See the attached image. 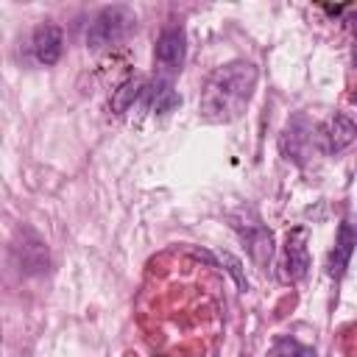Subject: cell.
I'll list each match as a JSON object with an SVG mask.
<instances>
[{
  "instance_id": "5bb4252c",
  "label": "cell",
  "mask_w": 357,
  "mask_h": 357,
  "mask_svg": "<svg viewBox=\"0 0 357 357\" xmlns=\"http://www.w3.org/2000/svg\"><path fill=\"white\" fill-rule=\"evenodd\" d=\"M220 262L226 265V271H229V276L234 279V284H237V290H248V279H245V273H243V262L231 254V251H220Z\"/></svg>"
},
{
  "instance_id": "4fadbf2b",
  "label": "cell",
  "mask_w": 357,
  "mask_h": 357,
  "mask_svg": "<svg viewBox=\"0 0 357 357\" xmlns=\"http://www.w3.org/2000/svg\"><path fill=\"white\" fill-rule=\"evenodd\" d=\"M271 357H315V351L301 346L296 337H279L273 351H271Z\"/></svg>"
},
{
  "instance_id": "30bf717a",
  "label": "cell",
  "mask_w": 357,
  "mask_h": 357,
  "mask_svg": "<svg viewBox=\"0 0 357 357\" xmlns=\"http://www.w3.org/2000/svg\"><path fill=\"white\" fill-rule=\"evenodd\" d=\"M14 251H17L20 265H22L25 273H42V271H47V245L36 234L25 231L22 234V243L14 245Z\"/></svg>"
},
{
  "instance_id": "ba28073f",
  "label": "cell",
  "mask_w": 357,
  "mask_h": 357,
  "mask_svg": "<svg viewBox=\"0 0 357 357\" xmlns=\"http://www.w3.org/2000/svg\"><path fill=\"white\" fill-rule=\"evenodd\" d=\"M61 45H64V36H61L59 25H53V22H39L36 25L31 47H33V56H36L39 64L53 67L61 59Z\"/></svg>"
},
{
  "instance_id": "7a4b0ae2",
  "label": "cell",
  "mask_w": 357,
  "mask_h": 357,
  "mask_svg": "<svg viewBox=\"0 0 357 357\" xmlns=\"http://www.w3.org/2000/svg\"><path fill=\"white\" fill-rule=\"evenodd\" d=\"M137 25V14L128 6H106L95 14V20L86 28V47L103 50L117 42H123Z\"/></svg>"
},
{
  "instance_id": "8992f818",
  "label": "cell",
  "mask_w": 357,
  "mask_h": 357,
  "mask_svg": "<svg viewBox=\"0 0 357 357\" xmlns=\"http://www.w3.org/2000/svg\"><path fill=\"white\" fill-rule=\"evenodd\" d=\"M310 268V251H307V229L287 231L284 240V262H282V279L284 282H301Z\"/></svg>"
},
{
  "instance_id": "7c38bea8",
  "label": "cell",
  "mask_w": 357,
  "mask_h": 357,
  "mask_svg": "<svg viewBox=\"0 0 357 357\" xmlns=\"http://www.w3.org/2000/svg\"><path fill=\"white\" fill-rule=\"evenodd\" d=\"M181 103V98L173 92V86H170V81H156V86H153V112L156 114H167L170 109H176Z\"/></svg>"
},
{
  "instance_id": "9a60e30c",
  "label": "cell",
  "mask_w": 357,
  "mask_h": 357,
  "mask_svg": "<svg viewBox=\"0 0 357 357\" xmlns=\"http://www.w3.org/2000/svg\"><path fill=\"white\" fill-rule=\"evenodd\" d=\"M354 100H357V98H354Z\"/></svg>"
},
{
  "instance_id": "5b68a950",
  "label": "cell",
  "mask_w": 357,
  "mask_h": 357,
  "mask_svg": "<svg viewBox=\"0 0 357 357\" xmlns=\"http://www.w3.org/2000/svg\"><path fill=\"white\" fill-rule=\"evenodd\" d=\"M357 248V218H346L340 226H337V237H335V245L326 257V273L332 279H340L351 262V254Z\"/></svg>"
},
{
  "instance_id": "8fae6325",
  "label": "cell",
  "mask_w": 357,
  "mask_h": 357,
  "mask_svg": "<svg viewBox=\"0 0 357 357\" xmlns=\"http://www.w3.org/2000/svg\"><path fill=\"white\" fill-rule=\"evenodd\" d=\"M142 89H145V81H142V78H126L117 89H112V100H109L112 112H114V114L128 112V109L134 106V100L142 95Z\"/></svg>"
},
{
  "instance_id": "277c9868",
  "label": "cell",
  "mask_w": 357,
  "mask_h": 357,
  "mask_svg": "<svg viewBox=\"0 0 357 357\" xmlns=\"http://www.w3.org/2000/svg\"><path fill=\"white\" fill-rule=\"evenodd\" d=\"M184 53H187V36L181 25H167L162 28V33L156 36V47H153V61L159 70L165 73H176L184 64Z\"/></svg>"
},
{
  "instance_id": "6da1fadb",
  "label": "cell",
  "mask_w": 357,
  "mask_h": 357,
  "mask_svg": "<svg viewBox=\"0 0 357 357\" xmlns=\"http://www.w3.org/2000/svg\"><path fill=\"white\" fill-rule=\"evenodd\" d=\"M257 78H259L257 67L245 59H234L212 70L209 78L204 81L201 100H198L201 120L220 126V123H231L243 117V112L248 109L254 98Z\"/></svg>"
},
{
  "instance_id": "9c48e42d",
  "label": "cell",
  "mask_w": 357,
  "mask_h": 357,
  "mask_svg": "<svg viewBox=\"0 0 357 357\" xmlns=\"http://www.w3.org/2000/svg\"><path fill=\"white\" fill-rule=\"evenodd\" d=\"M312 142V128L307 126L304 117H296L293 123H287V128L282 131V139H279V148L284 153V159H293V162H304V153H307V145Z\"/></svg>"
},
{
  "instance_id": "52a82bcc",
  "label": "cell",
  "mask_w": 357,
  "mask_h": 357,
  "mask_svg": "<svg viewBox=\"0 0 357 357\" xmlns=\"http://www.w3.org/2000/svg\"><path fill=\"white\" fill-rule=\"evenodd\" d=\"M321 139H324V151L335 156V153L346 151V148L357 139V123H354L349 114L335 112V114L326 120V126H324V131H321Z\"/></svg>"
},
{
  "instance_id": "3957f363",
  "label": "cell",
  "mask_w": 357,
  "mask_h": 357,
  "mask_svg": "<svg viewBox=\"0 0 357 357\" xmlns=\"http://www.w3.org/2000/svg\"><path fill=\"white\" fill-rule=\"evenodd\" d=\"M231 226L240 234V240L245 243L251 259L265 268L271 262V257H273V234H271V229L254 215L245 218V209L240 215H231Z\"/></svg>"
}]
</instances>
